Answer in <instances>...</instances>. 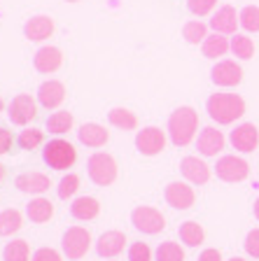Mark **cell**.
Listing matches in <instances>:
<instances>
[{
	"label": "cell",
	"instance_id": "obj_45",
	"mask_svg": "<svg viewBox=\"0 0 259 261\" xmlns=\"http://www.w3.org/2000/svg\"><path fill=\"white\" fill-rule=\"evenodd\" d=\"M3 108H5V103H3V98H0V112H3Z\"/></svg>",
	"mask_w": 259,
	"mask_h": 261
},
{
	"label": "cell",
	"instance_id": "obj_18",
	"mask_svg": "<svg viewBox=\"0 0 259 261\" xmlns=\"http://www.w3.org/2000/svg\"><path fill=\"white\" fill-rule=\"evenodd\" d=\"M14 187L21 194H31V196H42L44 191H49L52 187V179L49 175L38 173V170H31V173H21L14 179Z\"/></svg>",
	"mask_w": 259,
	"mask_h": 261
},
{
	"label": "cell",
	"instance_id": "obj_6",
	"mask_svg": "<svg viewBox=\"0 0 259 261\" xmlns=\"http://www.w3.org/2000/svg\"><path fill=\"white\" fill-rule=\"evenodd\" d=\"M131 224L135 231H140L145 236H157L166 228V217L161 215V210L152 205H138L131 212Z\"/></svg>",
	"mask_w": 259,
	"mask_h": 261
},
{
	"label": "cell",
	"instance_id": "obj_43",
	"mask_svg": "<svg viewBox=\"0 0 259 261\" xmlns=\"http://www.w3.org/2000/svg\"><path fill=\"white\" fill-rule=\"evenodd\" d=\"M3 179H5V166L0 163V182H3Z\"/></svg>",
	"mask_w": 259,
	"mask_h": 261
},
{
	"label": "cell",
	"instance_id": "obj_36",
	"mask_svg": "<svg viewBox=\"0 0 259 261\" xmlns=\"http://www.w3.org/2000/svg\"><path fill=\"white\" fill-rule=\"evenodd\" d=\"M154 252L147 243H131L129 245V261H152Z\"/></svg>",
	"mask_w": 259,
	"mask_h": 261
},
{
	"label": "cell",
	"instance_id": "obj_9",
	"mask_svg": "<svg viewBox=\"0 0 259 261\" xmlns=\"http://www.w3.org/2000/svg\"><path fill=\"white\" fill-rule=\"evenodd\" d=\"M215 175L222 179V182L236 185V182H243V179L250 175V166L245 159L236 156V154H224L222 159H217Z\"/></svg>",
	"mask_w": 259,
	"mask_h": 261
},
{
	"label": "cell",
	"instance_id": "obj_5",
	"mask_svg": "<svg viewBox=\"0 0 259 261\" xmlns=\"http://www.w3.org/2000/svg\"><path fill=\"white\" fill-rule=\"evenodd\" d=\"M61 250L68 261H80L91 250V233L84 226H70L61 238Z\"/></svg>",
	"mask_w": 259,
	"mask_h": 261
},
{
	"label": "cell",
	"instance_id": "obj_22",
	"mask_svg": "<svg viewBox=\"0 0 259 261\" xmlns=\"http://www.w3.org/2000/svg\"><path fill=\"white\" fill-rule=\"evenodd\" d=\"M98 212H101V203L93 196H77L70 203V215L77 222H91L98 217Z\"/></svg>",
	"mask_w": 259,
	"mask_h": 261
},
{
	"label": "cell",
	"instance_id": "obj_8",
	"mask_svg": "<svg viewBox=\"0 0 259 261\" xmlns=\"http://www.w3.org/2000/svg\"><path fill=\"white\" fill-rule=\"evenodd\" d=\"M168 142V133L161 130L159 126H145L143 130L135 133V149L143 156H159L166 149Z\"/></svg>",
	"mask_w": 259,
	"mask_h": 261
},
{
	"label": "cell",
	"instance_id": "obj_41",
	"mask_svg": "<svg viewBox=\"0 0 259 261\" xmlns=\"http://www.w3.org/2000/svg\"><path fill=\"white\" fill-rule=\"evenodd\" d=\"M199 261H222V252L215 250V247H208L199 254Z\"/></svg>",
	"mask_w": 259,
	"mask_h": 261
},
{
	"label": "cell",
	"instance_id": "obj_15",
	"mask_svg": "<svg viewBox=\"0 0 259 261\" xmlns=\"http://www.w3.org/2000/svg\"><path fill=\"white\" fill-rule=\"evenodd\" d=\"M180 173H182L184 182H189V185H194V187H201L210 179V166L199 156H184L182 161H180Z\"/></svg>",
	"mask_w": 259,
	"mask_h": 261
},
{
	"label": "cell",
	"instance_id": "obj_32",
	"mask_svg": "<svg viewBox=\"0 0 259 261\" xmlns=\"http://www.w3.org/2000/svg\"><path fill=\"white\" fill-rule=\"evenodd\" d=\"M231 51L236 59L241 61H248L254 56V42L252 38H248V35H241V33H236L231 38Z\"/></svg>",
	"mask_w": 259,
	"mask_h": 261
},
{
	"label": "cell",
	"instance_id": "obj_33",
	"mask_svg": "<svg viewBox=\"0 0 259 261\" xmlns=\"http://www.w3.org/2000/svg\"><path fill=\"white\" fill-rule=\"evenodd\" d=\"M182 38L187 40L189 44H203L205 38H208V28L201 21H187L182 26Z\"/></svg>",
	"mask_w": 259,
	"mask_h": 261
},
{
	"label": "cell",
	"instance_id": "obj_21",
	"mask_svg": "<svg viewBox=\"0 0 259 261\" xmlns=\"http://www.w3.org/2000/svg\"><path fill=\"white\" fill-rule=\"evenodd\" d=\"M238 26H241V16L231 5H222L210 19V28L220 35H233Z\"/></svg>",
	"mask_w": 259,
	"mask_h": 261
},
{
	"label": "cell",
	"instance_id": "obj_31",
	"mask_svg": "<svg viewBox=\"0 0 259 261\" xmlns=\"http://www.w3.org/2000/svg\"><path fill=\"white\" fill-rule=\"evenodd\" d=\"M154 261H184L182 245L175 240H166L154 250Z\"/></svg>",
	"mask_w": 259,
	"mask_h": 261
},
{
	"label": "cell",
	"instance_id": "obj_44",
	"mask_svg": "<svg viewBox=\"0 0 259 261\" xmlns=\"http://www.w3.org/2000/svg\"><path fill=\"white\" fill-rule=\"evenodd\" d=\"M229 261H245V259H243V256H231Z\"/></svg>",
	"mask_w": 259,
	"mask_h": 261
},
{
	"label": "cell",
	"instance_id": "obj_10",
	"mask_svg": "<svg viewBox=\"0 0 259 261\" xmlns=\"http://www.w3.org/2000/svg\"><path fill=\"white\" fill-rule=\"evenodd\" d=\"M163 198H166V203L173 207V210H189L196 201L194 185L175 179V182L166 185V189H163Z\"/></svg>",
	"mask_w": 259,
	"mask_h": 261
},
{
	"label": "cell",
	"instance_id": "obj_34",
	"mask_svg": "<svg viewBox=\"0 0 259 261\" xmlns=\"http://www.w3.org/2000/svg\"><path fill=\"white\" fill-rule=\"evenodd\" d=\"M80 191V175L75 173H65L63 177H61L59 187H56V194H59L61 201H68V198H73V196Z\"/></svg>",
	"mask_w": 259,
	"mask_h": 261
},
{
	"label": "cell",
	"instance_id": "obj_39",
	"mask_svg": "<svg viewBox=\"0 0 259 261\" xmlns=\"http://www.w3.org/2000/svg\"><path fill=\"white\" fill-rule=\"evenodd\" d=\"M243 247H245V252H248L252 259H259V228H252V231L245 236Z\"/></svg>",
	"mask_w": 259,
	"mask_h": 261
},
{
	"label": "cell",
	"instance_id": "obj_14",
	"mask_svg": "<svg viewBox=\"0 0 259 261\" xmlns=\"http://www.w3.org/2000/svg\"><path fill=\"white\" fill-rule=\"evenodd\" d=\"M63 65V51L59 47H52V44H44L40 47L35 54H33V68L42 75H52Z\"/></svg>",
	"mask_w": 259,
	"mask_h": 261
},
{
	"label": "cell",
	"instance_id": "obj_20",
	"mask_svg": "<svg viewBox=\"0 0 259 261\" xmlns=\"http://www.w3.org/2000/svg\"><path fill=\"white\" fill-rule=\"evenodd\" d=\"M77 140L84 147H91V149H98V147L108 145L110 140V130L105 126L96 124V121H86L77 128Z\"/></svg>",
	"mask_w": 259,
	"mask_h": 261
},
{
	"label": "cell",
	"instance_id": "obj_25",
	"mask_svg": "<svg viewBox=\"0 0 259 261\" xmlns=\"http://www.w3.org/2000/svg\"><path fill=\"white\" fill-rule=\"evenodd\" d=\"M23 226V215L16 207H7L0 212V238L14 236L16 231H21Z\"/></svg>",
	"mask_w": 259,
	"mask_h": 261
},
{
	"label": "cell",
	"instance_id": "obj_1",
	"mask_svg": "<svg viewBox=\"0 0 259 261\" xmlns=\"http://www.w3.org/2000/svg\"><path fill=\"white\" fill-rule=\"evenodd\" d=\"M196 130H199V112L189 105L173 110L171 117H168V140L175 147H187L189 142L196 138Z\"/></svg>",
	"mask_w": 259,
	"mask_h": 261
},
{
	"label": "cell",
	"instance_id": "obj_4",
	"mask_svg": "<svg viewBox=\"0 0 259 261\" xmlns=\"http://www.w3.org/2000/svg\"><path fill=\"white\" fill-rule=\"evenodd\" d=\"M86 175H89V179H91L96 187H110L119 175V166L112 154L96 152L86 161Z\"/></svg>",
	"mask_w": 259,
	"mask_h": 261
},
{
	"label": "cell",
	"instance_id": "obj_37",
	"mask_svg": "<svg viewBox=\"0 0 259 261\" xmlns=\"http://www.w3.org/2000/svg\"><path fill=\"white\" fill-rule=\"evenodd\" d=\"M217 0H187V10L194 16H205L215 10Z\"/></svg>",
	"mask_w": 259,
	"mask_h": 261
},
{
	"label": "cell",
	"instance_id": "obj_2",
	"mask_svg": "<svg viewBox=\"0 0 259 261\" xmlns=\"http://www.w3.org/2000/svg\"><path fill=\"white\" fill-rule=\"evenodd\" d=\"M205 110H208L213 121H217L220 126H227L245 114V100L238 93H213L205 100Z\"/></svg>",
	"mask_w": 259,
	"mask_h": 261
},
{
	"label": "cell",
	"instance_id": "obj_47",
	"mask_svg": "<svg viewBox=\"0 0 259 261\" xmlns=\"http://www.w3.org/2000/svg\"><path fill=\"white\" fill-rule=\"evenodd\" d=\"M108 261H112V259H108Z\"/></svg>",
	"mask_w": 259,
	"mask_h": 261
},
{
	"label": "cell",
	"instance_id": "obj_42",
	"mask_svg": "<svg viewBox=\"0 0 259 261\" xmlns=\"http://www.w3.org/2000/svg\"><path fill=\"white\" fill-rule=\"evenodd\" d=\"M254 217L259 219V198H257V201H254Z\"/></svg>",
	"mask_w": 259,
	"mask_h": 261
},
{
	"label": "cell",
	"instance_id": "obj_29",
	"mask_svg": "<svg viewBox=\"0 0 259 261\" xmlns=\"http://www.w3.org/2000/svg\"><path fill=\"white\" fill-rule=\"evenodd\" d=\"M33 254H31V245L28 240H12V243L5 245L3 250V261H31Z\"/></svg>",
	"mask_w": 259,
	"mask_h": 261
},
{
	"label": "cell",
	"instance_id": "obj_13",
	"mask_svg": "<svg viewBox=\"0 0 259 261\" xmlns=\"http://www.w3.org/2000/svg\"><path fill=\"white\" fill-rule=\"evenodd\" d=\"M54 31H56V23L47 14H35L23 23V38L31 40V42H44V40H49L54 35Z\"/></svg>",
	"mask_w": 259,
	"mask_h": 261
},
{
	"label": "cell",
	"instance_id": "obj_16",
	"mask_svg": "<svg viewBox=\"0 0 259 261\" xmlns=\"http://www.w3.org/2000/svg\"><path fill=\"white\" fill-rule=\"evenodd\" d=\"M126 243H129V240H126V236L122 233V231H117V228L105 231V233H101V238L96 240V254L101 256V259H114V256H119L124 252Z\"/></svg>",
	"mask_w": 259,
	"mask_h": 261
},
{
	"label": "cell",
	"instance_id": "obj_23",
	"mask_svg": "<svg viewBox=\"0 0 259 261\" xmlns=\"http://www.w3.org/2000/svg\"><path fill=\"white\" fill-rule=\"evenodd\" d=\"M26 217L33 224H47L49 219L54 217V203L49 198H44V196H35L26 205Z\"/></svg>",
	"mask_w": 259,
	"mask_h": 261
},
{
	"label": "cell",
	"instance_id": "obj_35",
	"mask_svg": "<svg viewBox=\"0 0 259 261\" xmlns=\"http://www.w3.org/2000/svg\"><path fill=\"white\" fill-rule=\"evenodd\" d=\"M241 16V26L248 33H259V7L257 5H248L238 12Z\"/></svg>",
	"mask_w": 259,
	"mask_h": 261
},
{
	"label": "cell",
	"instance_id": "obj_11",
	"mask_svg": "<svg viewBox=\"0 0 259 261\" xmlns=\"http://www.w3.org/2000/svg\"><path fill=\"white\" fill-rule=\"evenodd\" d=\"M229 142H231V147L236 149V152H241V154L254 152V149H257V145H259V128L254 124H250V121L238 124L236 128L231 130Z\"/></svg>",
	"mask_w": 259,
	"mask_h": 261
},
{
	"label": "cell",
	"instance_id": "obj_17",
	"mask_svg": "<svg viewBox=\"0 0 259 261\" xmlns=\"http://www.w3.org/2000/svg\"><path fill=\"white\" fill-rule=\"evenodd\" d=\"M224 145H227V138L215 126H205L196 138V149H199L201 156H217L224 149Z\"/></svg>",
	"mask_w": 259,
	"mask_h": 261
},
{
	"label": "cell",
	"instance_id": "obj_38",
	"mask_svg": "<svg viewBox=\"0 0 259 261\" xmlns=\"http://www.w3.org/2000/svg\"><path fill=\"white\" fill-rule=\"evenodd\" d=\"M31 261H63V254L54 247H40V250L33 252Z\"/></svg>",
	"mask_w": 259,
	"mask_h": 261
},
{
	"label": "cell",
	"instance_id": "obj_28",
	"mask_svg": "<svg viewBox=\"0 0 259 261\" xmlns=\"http://www.w3.org/2000/svg\"><path fill=\"white\" fill-rule=\"evenodd\" d=\"M108 121L114 128H122V130L138 128V117H135V112H131L129 108H112L108 112Z\"/></svg>",
	"mask_w": 259,
	"mask_h": 261
},
{
	"label": "cell",
	"instance_id": "obj_26",
	"mask_svg": "<svg viewBox=\"0 0 259 261\" xmlns=\"http://www.w3.org/2000/svg\"><path fill=\"white\" fill-rule=\"evenodd\" d=\"M178 233H180V243L187 245V247H199V245L203 243V238H205L203 226H201L199 222H194V219H189V222L180 224Z\"/></svg>",
	"mask_w": 259,
	"mask_h": 261
},
{
	"label": "cell",
	"instance_id": "obj_46",
	"mask_svg": "<svg viewBox=\"0 0 259 261\" xmlns=\"http://www.w3.org/2000/svg\"><path fill=\"white\" fill-rule=\"evenodd\" d=\"M65 3H80V0H65Z\"/></svg>",
	"mask_w": 259,
	"mask_h": 261
},
{
	"label": "cell",
	"instance_id": "obj_7",
	"mask_svg": "<svg viewBox=\"0 0 259 261\" xmlns=\"http://www.w3.org/2000/svg\"><path fill=\"white\" fill-rule=\"evenodd\" d=\"M38 108H40L38 98H33L31 93H19L7 105V119L14 126H28L38 117Z\"/></svg>",
	"mask_w": 259,
	"mask_h": 261
},
{
	"label": "cell",
	"instance_id": "obj_30",
	"mask_svg": "<svg viewBox=\"0 0 259 261\" xmlns=\"http://www.w3.org/2000/svg\"><path fill=\"white\" fill-rule=\"evenodd\" d=\"M16 145L21 147V149H26V152L38 149V147L44 145V130L42 128H35V126H28V128H23L21 133H19Z\"/></svg>",
	"mask_w": 259,
	"mask_h": 261
},
{
	"label": "cell",
	"instance_id": "obj_24",
	"mask_svg": "<svg viewBox=\"0 0 259 261\" xmlns=\"http://www.w3.org/2000/svg\"><path fill=\"white\" fill-rule=\"evenodd\" d=\"M73 126H75V117H73V112H68V110H56V112H52L47 117L44 128H47L52 136L61 138V136H65L68 130H73Z\"/></svg>",
	"mask_w": 259,
	"mask_h": 261
},
{
	"label": "cell",
	"instance_id": "obj_27",
	"mask_svg": "<svg viewBox=\"0 0 259 261\" xmlns=\"http://www.w3.org/2000/svg\"><path fill=\"white\" fill-rule=\"evenodd\" d=\"M201 49H203L205 59H220V56H224L229 49H231V42H229L224 35H220V33H213V35L205 38V42L201 44Z\"/></svg>",
	"mask_w": 259,
	"mask_h": 261
},
{
	"label": "cell",
	"instance_id": "obj_19",
	"mask_svg": "<svg viewBox=\"0 0 259 261\" xmlns=\"http://www.w3.org/2000/svg\"><path fill=\"white\" fill-rule=\"evenodd\" d=\"M65 100V84L59 80H47L38 87V103L44 110H56Z\"/></svg>",
	"mask_w": 259,
	"mask_h": 261
},
{
	"label": "cell",
	"instance_id": "obj_3",
	"mask_svg": "<svg viewBox=\"0 0 259 261\" xmlns=\"http://www.w3.org/2000/svg\"><path fill=\"white\" fill-rule=\"evenodd\" d=\"M42 161L47 163L52 170H68L75 166L77 161V149L73 142L63 140V138H54L42 147Z\"/></svg>",
	"mask_w": 259,
	"mask_h": 261
},
{
	"label": "cell",
	"instance_id": "obj_12",
	"mask_svg": "<svg viewBox=\"0 0 259 261\" xmlns=\"http://www.w3.org/2000/svg\"><path fill=\"white\" fill-rule=\"evenodd\" d=\"M210 80L217 87H238L243 82V68L236 61H217L210 70Z\"/></svg>",
	"mask_w": 259,
	"mask_h": 261
},
{
	"label": "cell",
	"instance_id": "obj_40",
	"mask_svg": "<svg viewBox=\"0 0 259 261\" xmlns=\"http://www.w3.org/2000/svg\"><path fill=\"white\" fill-rule=\"evenodd\" d=\"M12 145H14V136H12V130H7V128L0 126V156L10 152Z\"/></svg>",
	"mask_w": 259,
	"mask_h": 261
}]
</instances>
